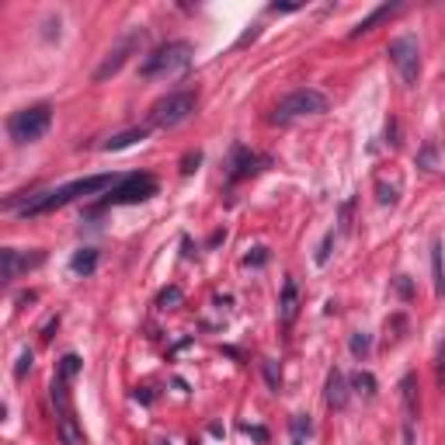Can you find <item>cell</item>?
Segmentation results:
<instances>
[{
	"instance_id": "obj_20",
	"label": "cell",
	"mask_w": 445,
	"mask_h": 445,
	"mask_svg": "<svg viewBox=\"0 0 445 445\" xmlns=\"http://www.w3.org/2000/svg\"><path fill=\"white\" fill-rule=\"evenodd\" d=\"M348 351H351L355 358H365V355L372 351V334H365V331H355V334H351V341H348Z\"/></svg>"
},
{
	"instance_id": "obj_17",
	"label": "cell",
	"mask_w": 445,
	"mask_h": 445,
	"mask_svg": "<svg viewBox=\"0 0 445 445\" xmlns=\"http://www.w3.org/2000/svg\"><path fill=\"white\" fill-rule=\"evenodd\" d=\"M431 282H435V296H445V261H442V241L431 244Z\"/></svg>"
},
{
	"instance_id": "obj_31",
	"label": "cell",
	"mask_w": 445,
	"mask_h": 445,
	"mask_svg": "<svg viewBox=\"0 0 445 445\" xmlns=\"http://www.w3.org/2000/svg\"><path fill=\"white\" fill-rule=\"evenodd\" d=\"M396 293H400L403 299H410V296H414V286L407 282V275H400V279H396Z\"/></svg>"
},
{
	"instance_id": "obj_39",
	"label": "cell",
	"mask_w": 445,
	"mask_h": 445,
	"mask_svg": "<svg viewBox=\"0 0 445 445\" xmlns=\"http://www.w3.org/2000/svg\"><path fill=\"white\" fill-rule=\"evenodd\" d=\"M157 445H167V442H157Z\"/></svg>"
},
{
	"instance_id": "obj_13",
	"label": "cell",
	"mask_w": 445,
	"mask_h": 445,
	"mask_svg": "<svg viewBox=\"0 0 445 445\" xmlns=\"http://www.w3.org/2000/svg\"><path fill=\"white\" fill-rule=\"evenodd\" d=\"M400 8H403V4H383V8H376L372 15H365V18H362V21H358V25L351 28V32H348V39H358V35H365V32H372V28H376L379 21H386V18H393V15H396Z\"/></svg>"
},
{
	"instance_id": "obj_19",
	"label": "cell",
	"mask_w": 445,
	"mask_h": 445,
	"mask_svg": "<svg viewBox=\"0 0 445 445\" xmlns=\"http://www.w3.org/2000/svg\"><path fill=\"white\" fill-rule=\"evenodd\" d=\"M181 303H184V293H181L177 286H167V289L157 293V306H160V310H174V306H181Z\"/></svg>"
},
{
	"instance_id": "obj_21",
	"label": "cell",
	"mask_w": 445,
	"mask_h": 445,
	"mask_svg": "<svg viewBox=\"0 0 445 445\" xmlns=\"http://www.w3.org/2000/svg\"><path fill=\"white\" fill-rule=\"evenodd\" d=\"M310 431H313V421L306 414H296L293 417V442L289 445H303V438H310Z\"/></svg>"
},
{
	"instance_id": "obj_16",
	"label": "cell",
	"mask_w": 445,
	"mask_h": 445,
	"mask_svg": "<svg viewBox=\"0 0 445 445\" xmlns=\"http://www.w3.org/2000/svg\"><path fill=\"white\" fill-rule=\"evenodd\" d=\"M94 268H98V247H80L73 258H70V272L73 275H94Z\"/></svg>"
},
{
	"instance_id": "obj_27",
	"label": "cell",
	"mask_w": 445,
	"mask_h": 445,
	"mask_svg": "<svg viewBox=\"0 0 445 445\" xmlns=\"http://www.w3.org/2000/svg\"><path fill=\"white\" fill-rule=\"evenodd\" d=\"M331 244H334V230L324 237V244H320V251H317V265H327V258H331Z\"/></svg>"
},
{
	"instance_id": "obj_25",
	"label": "cell",
	"mask_w": 445,
	"mask_h": 445,
	"mask_svg": "<svg viewBox=\"0 0 445 445\" xmlns=\"http://www.w3.org/2000/svg\"><path fill=\"white\" fill-rule=\"evenodd\" d=\"M198 164H202V153H198V150H195V153H184V157H181V174H195Z\"/></svg>"
},
{
	"instance_id": "obj_7",
	"label": "cell",
	"mask_w": 445,
	"mask_h": 445,
	"mask_svg": "<svg viewBox=\"0 0 445 445\" xmlns=\"http://www.w3.org/2000/svg\"><path fill=\"white\" fill-rule=\"evenodd\" d=\"M386 53H390L393 67L400 70V80L407 87H417V80H421V46H417V39L414 35H396Z\"/></svg>"
},
{
	"instance_id": "obj_5",
	"label": "cell",
	"mask_w": 445,
	"mask_h": 445,
	"mask_svg": "<svg viewBox=\"0 0 445 445\" xmlns=\"http://www.w3.org/2000/svg\"><path fill=\"white\" fill-rule=\"evenodd\" d=\"M195 108H198V94H195V91H174V94L153 101V108H150V125H157V129H174V125L188 122V119L195 115Z\"/></svg>"
},
{
	"instance_id": "obj_33",
	"label": "cell",
	"mask_w": 445,
	"mask_h": 445,
	"mask_svg": "<svg viewBox=\"0 0 445 445\" xmlns=\"http://www.w3.org/2000/svg\"><path fill=\"white\" fill-rule=\"evenodd\" d=\"M56 327H60V317H53V320L42 327V341H53V331H56Z\"/></svg>"
},
{
	"instance_id": "obj_15",
	"label": "cell",
	"mask_w": 445,
	"mask_h": 445,
	"mask_svg": "<svg viewBox=\"0 0 445 445\" xmlns=\"http://www.w3.org/2000/svg\"><path fill=\"white\" fill-rule=\"evenodd\" d=\"M146 136H150V129H146V125H136V129H125V132L105 139L101 150H105V153H115V150H125V146H132V143H143Z\"/></svg>"
},
{
	"instance_id": "obj_9",
	"label": "cell",
	"mask_w": 445,
	"mask_h": 445,
	"mask_svg": "<svg viewBox=\"0 0 445 445\" xmlns=\"http://www.w3.org/2000/svg\"><path fill=\"white\" fill-rule=\"evenodd\" d=\"M42 261H46V251L21 254V251H15V247H4V251H0V275H4V282H15V279H21L25 272L39 268Z\"/></svg>"
},
{
	"instance_id": "obj_2",
	"label": "cell",
	"mask_w": 445,
	"mask_h": 445,
	"mask_svg": "<svg viewBox=\"0 0 445 445\" xmlns=\"http://www.w3.org/2000/svg\"><path fill=\"white\" fill-rule=\"evenodd\" d=\"M191 56H195V49H191V42H184V39H174V42H164V46H157L143 63H139V73L146 77V80H164V77H177V73H184L188 67H191Z\"/></svg>"
},
{
	"instance_id": "obj_29",
	"label": "cell",
	"mask_w": 445,
	"mask_h": 445,
	"mask_svg": "<svg viewBox=\"0 0 445 445\" xmlns=\"http://www.w3.org/2000/svg\"><path fill=\"white\" fill-rule=\"evenodd\" d=\"M379 202H383V205H396V188L379 184Z\"/></svg>"
},
{
	"instance_id": "obj_30",
	"label": "cell",
	"mask_w": 445,
	"mask_h": 445,
	"mask_svg": "<svg viewBox=\"0 0 445 445\" xmlns=\"http://www.w3.org/2000/svg\"><path fill=\"white\" fill-rule=\"evenodd\" d=\"M268 261V251L265 247H254V254H247V265H254V268H261Z\"/></svg>"
},
{
	"instance_id": "obj_26",
	"label": "cell",
	"mask_w": 445,
	"mask_h": 445,
	"mask_svg": "<svg viewBox=\"0 0 445 445\" xmlns=\"http://www.w3.org/2000/svg\"><path fill=\"white\" fill-rule=\"evenodd\" d=\"M32 362H35V358H32V351L25 348V351H21V358H18V369H15V376H18V379H25V376H28V369H32Z\"/></svg>"
},
{
	"instance_id": "obj_14",
	"label": "cell",
	"mask_w": 445,
	"mask_h": 445,
	"mask_svg": "<svg viewBox=\"0 0 445 445\" xmlns=\"http://www.w3.org/2000/svg\"><path fill=\"white\" fill-rule=\"evenodd\" d=\"M400 400H403V421L414 424V417H417V376L414 372H407L400 379Z\"/></svg>"
},
{
	"instance_id": "obj_6",
	"label": "cell",
	"mask_w": 445,
	"mask_h": 445,
	"mask_svg": "<svg viewBox=\"0 0 445 445\" xmlns=\"http://www.w3.org/2000/svg\"><path fill=\"white\" fill-rule=\"evenodd\" d=\"M157 177L153 174H122V181L98 202V209H105V205H139V202H146V198H153L157 195Z\"/></svg>"
},
{
	"instance_id": "obj_38",
	"label": "cell",
	"mask_w": 445,
	"mask_h": 445,
	"mask_svg": "<svg viewBox=\"0 0 445 445\" xmlns=\"http://www.w3.org/2000/svg\"><path fill=\"white\" fill-rule=\"evenodd\" d=\"M431 160H435V150H431V146H428V150H424V153H421V164H424V167H431Z\"/></svg>"
},
{
	"instance_id": "obj_36",
	"label": "cell",
	"mask_w": 445,
	"mask_h": 445,
	"mask_svg": "<svg viewBox=\"0 0 445 445\" xmlns=\"http://www.w3.org/2000/svg\"><path fill=\"white\" fill-rule=\"evenodd\" d=\"M136 400H143V403H150V400H153V393H150V386H143V390H136Z\"/></svg>"
},
{
	"instance_id": "obj_22",
	"label": "cell",
	"mask_w": 445,
	"mask_h": 445,
	"mask_svg": "<svg viewBox=\"0 0 445 445\" xmlns=\"http://www.w3.org/2000/svg\"><path fill=\"white\" fill-rule=\"evenodd\" d=\"M351 386H355L362 396H376V376H372V372H365V369L351 376Z\"/></svg>"
},
{
	"instance_id": "obj_28",
	"label": "cell",
	"mask_w": 445,
	"mask_h": 445,
	"mask_svg": "<svg viewBox=\"0 0 445 445\" xmlns=\"http://www.w3.org/2000/svg\"><path fill=\"white\" fill-rule=\"evenodd\" d=\"M244 431H247L254 442H261V445L268 442V428H261V424H244Z\"/></svg>"
},
{
	"instance_id": "obj_18",
	"label": "cell",
	"mask_w": 445,
	"mask_h": 445,
	"mask_svg": "<svg viewBox=\"0 0 445 445\" xmlns=\"http://www.w3.org/2000/svg\"><path fill=\"white\" fill-rule=\"evenodd\" d=\"M60 438L63 445H84V431L77 428V417H60Z\"/></svg>"
},
{
	"instance_id": "obj_24",
	"label": "cell",
	"mask_w": 445,
	"mask_h": 445,
	"mask_svg": "<svg viewBox=\"0 0 445 445\" xmlns=\"http://www.w3.org/2000/svg\"><path fill=\"white\" fill-rule=\"evenodd\" d=\"M261 369H265V383H268V390H272V393H279V390H282V376H279L275 362H265Z\"/></svg>"
},
{
	"instance_id": "obj_4",
	"label": "cell",
	"mask_w": 445,
	"mask_h": 445,
	"mask_svg": "<svg viewBox=\"0 0 445 445\" xmlns=\"http://www.w3.org/2000/svg\"><path fill=\"white\" fill-rule=\"evenodd\" d=\"M49 125H53V108L46 101H39V105H28L8 119V136L15 146H28V143L42 139L49 132Z\"/></svg>"
},
{
	"instance_id": "obj_11",
	"label": "cell",
	"mask_w": 445,
	"mask_h": 445,
	"mask_svg": "<svg viewBox=\"0 0 445 445\" xmlns=\"http://www.w3.org/2000/svg\"><path fill=\"white\" fill-rule=\"evenodd\" d=\"M296 313H299V286H296V279L286 275V282H282V299H279V320L289 327V324L296 320Z\"/></svg>"
},
{
	"instance_id": "obj_32",
	"label": "cell",
	"mask_w": 445,
	"mask_h": 445,
	"mask_svg": "<svg viewBox=\"0 0 445 445\" xmlns=\"http://www.w3.org/2000/svg\"><path fill=\"white\" fill-rule=\"evenodd\" d=\"M299 8H303V4H272L268 11H272V15H293V11H299Z\"/></svg>"
},
{
	"instance_id": "obj_23",
	"label": "cell",
	"mask_w": 445,
	"mask_h": 445,
	"mask_svg": "<svg viewBox=\"0 0 445 445\" xmlns=\"http://www.w3.org/2000/svg\"><path fill=\"white\" fill-rule=\"evenodd\" d=\"M77 372H80V355H63L60 358V376L63 379H77Z\"/></svg>"
},
{
	"instance_id": "obj_8",
	"label": "cell",
	"mask_w": 445,
	"mask_h": 445,
	"mask_svg": "<svg viewBox=\"0 0 445 445\" xmlns=\"http://www.w3.org/2000/svg\"><path fill=\"white\" fill-rule=\"evenodd\" d=\"M143 39H146V35H143L139 28L125 32V35H122V39H119V42H115L112 49H108V56L101 60V67L94 70V84H105L108 77H115V73H119V70H122V67L129 63V56H132V53H139Z\"/></svg>"
},
{
	"instance_id": "obj_35",
	"label": "cell",
	"mask_w": 445,
	"mask_h": 445,
	"mask_svg": "<svg viewBox=\"0 0 445 445\" xmlns=\"http://www.w3.org/2000/svg\"><path fill=\"white\" fill-rule=\"evenodd\" d=\"M438 383L445 386V344H442V351H438Z\"/></svg>"
},
{
	"instance_id": "obj_12",
	"label": "cell",
	"mask_w": 445,
	"mask_h": 445,
	"mask_svg": "<svg viewBox=\"0 0 445 445\" xmlns=\"http://www.w3.org/2000/svg\"><path fill=\"white\" fill-rule=\"evenodd\" d=\"M327 403L334 407V410H344L348 407V379H344V372L341 369H331L327 372Z\"/></svg>"
},
{
	"instance_id": "obj_3",
	"label": "cell",
	"mask_w": 445,
	"mask_h": 445,
	"mask_svg": "<svg viewBox=\"0 0 445 445\" xmlns=\"http://www.w3.org/2000/svg\"><path fill=\"white\" fill-rule=\"evenodd\" d=\"M327 108H331V101H327V94H324V91H317V87H296V91H289V94L275 105L272 122L289 125V122H296V119L324 115Z\"/></svg>"
},
{
	"instance_id": "obj_37",
	"label": "cell",
	"mask_w": 445,
	"mask_h": 445,
	"mask_svg": "<svg viewBox=\"0 0 445 445\" xmlns=\"http://www.w3.org/2000/svg\"><path fill=\"white\" fill-rule=\"evenodd\" d=\"M386 136H390V143H393V146L400 143V139H396V125H393V122H386Z\"/></svg>"
},
{
	"instance_id": "obj_34",
	"label": "cell",
	"mask_w": 445,
	"mask_h": 445,
	"mask_svg": "<svg viewBox=\"0 0 445 445\" xmlns=\"http://www.w3.org/2000/svg\"><path fill=\"white\" fill-rule=\"evenodd\" d=\"M258 39V25H251V32H244L241 39H237V46H247V42H254Z\"/></svg>"
},
{
	"instance_id": "obj_10",
	"label": "cell",
	"mask_w": 445,
	"mask_h": 445,
	"mask_svg": "<svg viewBox=\"0 0 445 445\" xmlns=\"http://www.w3.org/2000/svg\"><path fill=\"white\" fill-rule=\"evenodd\" d=\"M258 164H265V160H258L247 146H234L230 150V171H227V177H230V184H237V181H244V177H251L254 171H258Z\"/></svg>"
},
{
	"instance_id": "obj_1",
	"label": "cell",
	"mask_w": 445,
	"mask_h": 445,
	"mask_svg": "<svg viewBox=\"0 0 445 445\" xmlns=\"http://www.w3.org/2000/svg\"><path fill=\"white\" fill-rule=\"evenodd\" d=\"M119 181H122V174H91V177L67 181V184H60V188H49V191L28 195V202H25L21 216L28 219V216L56 212V209H63V205H70V202H77V198H84V195H98V191H105V188L112 191Z\"/></svg>"
}]
</instances>
